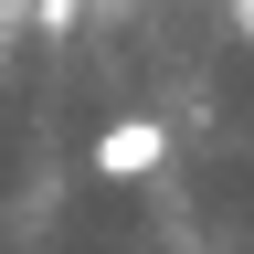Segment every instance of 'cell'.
I'll return each instance as SVG.
<instances>
[{
    "label": "cell",
    "instance_id": "2",
    "mask_svg": "<svg viewBox=\"0 0 254 254\" xmlns=\"http://www.w3.org/2000/svg\"><path fill=\"white\" fill-rule=\"evenodd\" d=\"M32 21H43V32H53V43H64V32H74V21H85V0H32Z\"/></svg>",
    "mask_w": 254,
    "mask_h": 254
},
{
    "label": "cell",
    "instance_id": "3",
    "mask_svg": "<svg viewBox=\"0 0 254 254\" xmlns=\"http://www.w3.org/2000/svg\"><path fill=\"white\" fill-rule=\"evenodd\" d=\"M0 11H11V0H0Z\"/></svg>",
    "mask_w": 254,
    "mask_h": 254
},
{
    "label": "cell",
    "instance_id": "1",
    "mask_svg": "<svg viewBox=\"0 0 254 254\" xmlns=\"http://www.w3.org/2000/svg\"><path fill=\"white\" fill-rule=\"evenodd\" d=\"M159 159H170V127H159V117H117L106 138H95V170H106V180H148Z\"/></svg>",
    "mask_w": 254,
    "mask_h": 254
}]
</instances>
